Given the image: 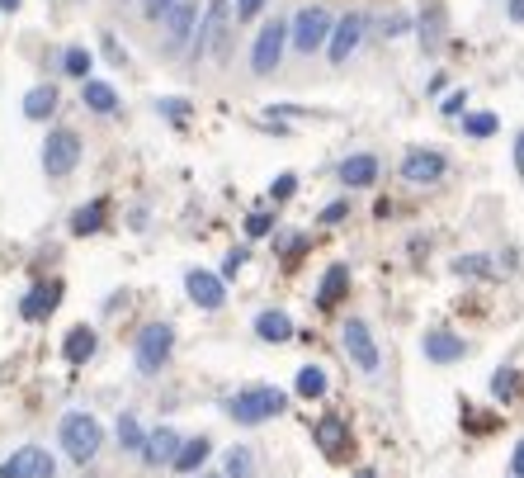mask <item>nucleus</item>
Instances as JSON below:
<instances>
[{"label": "nucleus", "mask_w": 524, "mask_h": 478, "mask_svg": "<svg viewBox=\"0 0 524 478\" xmlns=\"http://www.w3.org/2000/svg\"><path fill=\"white\" fill-rule=\"evenodd\" d=\"M156 114L165 119V124H189L194 104H189V100H156Z\"/></svg>", "instance_id": "nucleus-32"}, {"label": "nucleus", "mask_w": 524, "mask_h": 478, "mask_svg": "<svg viewBox=\"0 0 524 478\" xmlns=\"http://www.w3.org/2000/svg\"><path fill=\"white\" fill-rule=\"evenodd\" d=\"M255 336L270 341V346H284V341H293V318H288L284 308H265L255 312Z\"/></svg>", "instance_id": "nucleus-19"}, {"label": "nucleus", "mask_w": 524, "mask_h": 478, "mask_svg": "<svg viewBox=\"0 0 524 478\" xmlns=\"http://www.w3.org/2000/svg\"><path fill=\"white\" fill-rule=\"evenodd\" d=\"M439 34H444V19H439V10H435V5L421 10V48H425V52L439 48Z\"/></svg>", "instance_id": "nucleus-30"}, {"label": "nucleus", "mask_w": 524, "mask_h": 478, "mask_svg": "<svg viewBox=\"0 0 524 478\" xmlns=\"http://www.w3.org/2000/svg\"><path fill=\"white\" fill-rule=\"evenodd\" d=\"M463 104H467V95H463V90H449L439 109H444V114H463Z\"/></svg>", "instance_id": "nucleus-40"}, {"label": "nucleus", "mask_w": 524, "mask_h": 478, "mask_svg": "<svg viewBox=\"0 0 524 478\" xmlns=\"http://www.w3.org/2000/svg\"><path fill=\"white\" fill-rule=\"evenodd\" d=\"M316 445H322L326 459H350V450H354L350 427H345L340 417H322L316 421Z\"/></svg>", "instance_id": "nucleus-17"}, {"label": "nucleus", "mask_w": 524, "mask_h": 478, "mask_svg": "<svg viewBox=\"0 0 524 478\" xmlns=\"http://www.w3.org/2000/svg\"><path fill=\"white\" fill-rule=\"evenodd\" d=\"M223 478H255V455L246 445H232L223 455Z\"/></svg>", "instance_id": "nucleus-27"}, {"label": "nucleus", "mask_w": 524, "mask_h": 478, "mask_svg": "<svg viewBox=\"0 0 524 478\" xmlns=\"http://www.w3.org/2000/svg\"><path fill=\"white\" fill-rule=\"evenodd\" d=\"M180 445H185V436L175 431V427L147 431V441H142V464H147V469H171L175 455H180Z\"/></svg>", "instance_id": "nucleus-12"}, {"label": "nucleus", "mask_w": 524, "mask_h": 478, "mask_svg": "<svg viewBox=\"0 0 524 478\" xmlns=\"http://www.w3.org/2000/svg\"><path fill=\"white\" fill-rule=\"evenodd\" d=\"M336 175H340L345 189H368V185L378 181V157H374V152H350V157L336 166Z\"/></svg>", "instance_id": "nucleus-16"}, {"label": "nucleus", "mask_w": 524, "mask_h": 478, "mask_svg": "<svg viewBox=\"0 0 524 478\" xmlns=\"http://www.w3.org/2000/svg\"><path fill=\"white\" fill-rule=\"evenodd\" d=\"M345 294H350V266H330L326 280H322V289H316V304H322V308H336Z\"/></svg>", "instance_id": "nucleus-24"}, {"label": "nucleus", "mask_w": 524, "mask_h": 478, "mask_svg": "<svg viewBox=\"0 0 524 478\" xmlns=\"http://www.w3.org/2000/svg\"><path fill=\"white\" fill-rule=\"evenodd\" d=\"M345 213H350V204H345V199L326 204V209H322V227H326V223H345Z\"/></svg>", "instance_id": "nucleus-39"}, {"label": "nucleus", "mask_w": 524, "mask_h": 478, "mask_svg": "<svg viewBox=\"0 0 524 478\" xmlns=\"http://www.w3.org/2000/svg\"><path fill=\"white\" fill-rule=\"evenodd\" d=\"M185 294L194 298L199 308L217 312V308L227 304V280L213 275V270H203V266H194V270H185Z\"/></svg>", "instance_id": "nucleus-11"}, {"label": "nucleus", "mask_w": 524, "mask_h": 478, "mask_svg": "<svg viewBox=\"0 0 524 478\" xmlns=\"http://www.w3.org/2000/svg\"><path fill=\"white\" fill-rule=\"evenodd\" d=\"M421 351H425V360H435V365H459L467 355V341L459 332H430L421 341Z\"/></svg>", "instance_id": "nucleus-18"}, {"label": "nucleus", "mask_w": 524, "mask_h": 478, "mask_svg": "<svg viewBox=\"0 0 524 478\" xmlns=\"http://www.w3.org/2000/svg\"><path fill=\"white\" fill-rule=\"evenodd\" d=\"M284 412H288V393L270 389V384H251V389L227 398V417L237 421V427H260V421H274Z\"/></svg>", "instance_id": "nucleus-1"}, {"label": "nucleus", "mask_w": 524, "mask_h": 478, "mask_svg": "<svg viewBox=\"0 0 524 478\" xmlns=\"http://www.w3.org/2000/svg\"><path fill=\"white\" fill-rule=\"evenodd\" d=\"M496 128H501V119H496L491 109H477V114H463V133H467V138H496Z\"/></svg>", "instance_id": "nucleus-29"}, {"label": "nucleus", "mask_w": 524, "mask_h": 478, "mask_svg": "<svg viewBox=\"0 0 524 478\" xmlns=\"http://www.w3.org/2000/svg\"><path fill=\"white\" fill-rule=\"evenodd\" d=\"M57 441H62V455L72 459V464H90L95 455H100V445H104L100 417H90V412H66L62 427H57Z\"/></svg>", "instance_id": "nucleus-2"}, {"label": "nucleus", "mask_w": 524, "mask_h": 478, "mask_svg": "<svg viewBox=\"0 0 524 478\" xmlns=\"http://www.w3.org/2000/svg\"><path fill=\"white\" fill-rule=\"evenodd\" d=\"M100 227H104V199H90V204H80V209L72 213V232H76V237H95Z\"/></svg>", "instance_id": "nucleus-26"}, {"label": "nucleus", "mask_w": 524, "mask_h": 478, "mask_svg": "<svg viewBox=\"0 0 524 478\" xmlns=\"http://www.w3.org/2000/svg\"><path fill=\"white\" fill-rule=\"evenodd\" d=\"M95 351H100V336H95L90 327H72V332H66V341H62V355H66L72 365H86Z\"/></svg>", "instance_id": "nucleus-23"}, {"label": "nucleus", "mask_w": 524, "mask_h": 478, "mask_svg": "<svg viewBox=\"0 0 524 478\" xmlns=\"http://www.w3.org/2000/svg\"><path fill=\"white\" fill-rule=\"evenodd\" d=\"M340 346H345L350 365H354V370H360L364 379H374V374L383 370V355H378L374 327H368L364 318H345V327H340Z\"/></svg>", "instance_id": "nucleus-4"}, {"label": "nucleus", "mask_w": 524, "mask_h": 478, "mask_svg": "<svg viewBox=\"0 0 524 478\" xmlns=\"http://www.w3.org/2000/svg\"><path fill=\"white\" fill-rule=\"evenodd\" d=\"M171 5H175V0H142V15H147V19H161Z\"/></svg>", "instance_id": "nucleus-41"}, {"label": "nucleus", "mask_w": 524, "mask_h": 478, "mask_svg": "<svg viewBox=\"0 0 524 478\" xmlns=\"http://www.w3.org/2000/svg\"><path fill=\"white\" fill-rule=\"evenodd\" d=\"M444 171H449V157L444 152H430V147L402 157V181H411V185H435Z\"/></svg>", "instance_id": "nucleus-14"}, {"label": "nucleus", "mask_w": 524, "mask_h": 478, "mask_svg": "<svg viewBox=\"0 0 524 478\" xmlns=\"http://www.w3.org/2000/svg\"><path fill=\"white\" fill-rule=\"evenodd\" d=\"M241 266H246V247H237V251H227V261H223V280H232V275H241Z\"/></svg>", "instance_id": "nucleus-38"}, {"label": "nucleus", "mask_w": 524, "mask_h": 478, "mask_svg": "<svg viewBox=\"0 0 524 478\" xmlns=\"http://www.w3.org/2000/svg\"><path fill=\"white\" fill-rule=\"evenodd\" d=\"M406 24H411L406 15H392L388 24H383V34H388V38H397V34H406Z\"/></svg>", "instance_id": "nucleus-42"}, {"label": "nucleus", "mask_w": 524, "mask_h": 478, "mask_svg": "<svg viewBox=\"0 0 524 478\" xmlns=\"http://www.w3.org/2000/svg\"><path fill=\"white\" fill-rule=\"evenodd\" d=\"M515 171L524 175V128H520V138H515Z\"/></svg>", "instance_id": "nucleus-45"}, {"label": "nucleus", "mask_w": 524, "mask_h": 478, "mask_svg": "<svg viewBox=\"0 0 524 478\" xmlns=\"http://www.w3.org/2000/svg\"><path fill=\"white\" fill-rule=\"evenodd\" d=\"M199 48L194 52H213L217 62L227 58V48H232V0H209L203 5V24H199Z\"/></svg>", "instance_id": "nucleus-6"}, {"label": "nucleus", "mask_w": 524, "mask_h": 478, "mask_svg": "<svg viewBox=\"0 0 524 478\" xmlns=\"http://www.w3.org/2000/svg\"><path fill=\"white\" fill-rule=\"evenodd\" d=\"M293 189H298V175H293V171H288V175H274V185H270V199H274V204H284L288 195H293Z\"/></svg>", "instance_id": "nucleus-36"}, {"label": "nucleus", "mask_w": 524, "mask_h": 478, "mask_svg": "<svg viewBox=\"0 0 524 478\" xmlns=\"http://www.w3.org/2000/svg\"><path fill=\"white\" fill-rule=\"evenodd\" d=\"M284 43H288V19H270L265 29L255 34L251 43V72L255 76H274V66L284 58Z\"/></svg>", "instance_id": "nucleus-9"}, {"label": "nucleus", "mask_w": 524, "mask_h": 478, "mask_svg": "<svg viewBox=\"0 0 524 478\" xmlns=\"http://www.w3.org/2000/svg\"><path fill=\"white\" fill-rule=\"evenodd\" d=\"M326 389H330V379L322 365H302L298 379H293V393L298 398H326Z\"/></svg>", "instance_id": "nucleus-25"}, {"label": "nucleus", "mask_w": 524, "mask_h": 478, "mask_svg": "<svg viewBox=\"0 0 524 478\" xmlns=\"http://www.w3.org/2000/svg\"><path fill=\"white\" fill-rule=\"evenodd\" d=\"M453 275H463V280L467 275H477V280L491 275V256H459V261H453Z\"/></svg>", "instance_id": "nucleus-33"}, {"label": "nucleus", "mask_w": 524, "mask_h": 478, "mask_svg": "<svg viewBox=\"0 0 524 478\" xmlns=\"http://www.w3.org/2000/svg\"><path fill=\"white\" fill-rule=\"evenodd\" d=\"M270 0H232V15H241V19H251V15H260Z\"/></svg>", "instance_id": "nucleus-37"}, {"label": "nucleus", "mask_w": 524, "mask_h": 478, "mask_svg": "<svg viewBox=\"0 0 524 478\" xmlns=\"http://www.w3.org/2000/svg\"><path fill=\"white\" fill-rule=\"evenodd\" d=\"M515 370H496L491 374V393H496V398H501V403H510V393H515Z\"/></svg>", "instance_id": "nucleus-35"}, {"label": "nucleus", "mask_w": 524, "mask_h": 478, "mask_svg": "<svg viewBox=\"0 0 524 478\" xmlns=\"http://www.w3.org/2000/svg\"><path fill=\"white\" fill-rule=\"evenodd\" d=\"M364 34H368V15H364V10H345V15L336 19V29H330V38H326V58L336 66L350 62L354 48L364 43Z\"/></svg>", "instance_id": "nucleus-8"}, {"label": "nucleus", "mask_w": 524, "mask_h": 478, "mask_svg": "<svg viewBox=\"0 0 524 478\" xmlns=\"http://www.w3.org/2000/svg\"><path fill=\"white\" fill-rule=\"evenodd\" d=\"M62 72L72 81H90V52L86 48H66L62 52Z\"/></svg>", "instance_id": "nucleus-31"}, {"label": "nucleus", "mask_w": 524, "mask_h": 478, "mask_svg": "<svg viewBox=\"0 0 524 478\" xmlns=\"http://www.w3.org/2000/svg\"><path fill=\"white\" fill-rule=\"evenodd\" d=\"M0 478H57V455H48L43 445H19L0 464Z\"/></svg>", "instance_id": "nucleus-10"}, {"label": "nucleus", "mask_w": 524, "mask_h": 478, "mask_svg": "<svg viewBox=\"0 0 524 478\" xmlns=\"http://www.w3.org/2000/svg\"><path fill=\"white\" fill-rule=\"evenodd\" d=\"M24 119H34V124H43V119L57 114V90L52 86H34V90H24Z\"/></svg>", "instance_id": "nucleus-22"}, {"label": "nucleus", "mask_w": 524, "mask_h": 478, "mask_svg": "<svg viewBox=\"0 0 524 478\" xmlns=\"http://www.w3.org/2000/svg\"><path fill=\"white\" fill-rule=\"evenodd\" d=\"M194 478H223V474H209V469H199V474H194Z\"/></svg>", "instance_id": "nucleus-48"}, {"label": "nucleus", "mask_w": 524, "mask_h": 478, "mask_svg": "<svg viewBox=\"0 0 524 478\" xmlns=\"http://www.w3.org/2000/svg\"><path fill=\"white\" fill-rule=\"evenodd\" d=\"M330 29H336V15H330L326 5H302L298 15H293V29H288L293 52H298V58H316V52L326 48Z\"/></svg>", "instance_id": "nucleus-3"}, {"label": "nucleus", "mask_w": 524, "mask_h": 478, "mask_svg": "<svg viewBox=\"0 0 524 478\" xmlns=\"http://www.w3.org/2000/svg\"><path fill=\"white\" fill-rule=\"evenodd\" d=\"M510 478H524V441L515 445V455H510Z\"/></svg>", "instance_id": "nucleus-43"}, {"label": "nucleus", "mask_w": 524, "mask_h": 478, "mask_svg": "<svg viewBox=\"0 0 524 478\" xmlns=\"http://www.w3.org/2000/svg\"><path fill=\"white\" fill-rule=\"evenodd\" d=\"M175 351V327L171 322H147L137 332V346H133V360H137V374H161L165 360Z\"/></svg>", "instance_id": "nucleus-5"}, {"label": "nucleus", "mask_w": 524, "mask_h": 478, "mask_svg": "<svg viewBox=\"0 0 524 478\" xmlns=\"http://www.w3.org/2000/svg\"><path fill=\"white\" fill-rule=\"evenodd\" d=\"M80 100H86V109H95V114H118V90L109 86V81H80Z\"/></svg>", "instance_id": "nucleus-21"}, {"label": "nucleus", "mask_w": 524, "mask_h": 478, "mask_svg": "<svg viewBox=\"0 0 524 478\" xmlns=\"http://www.w3.org/2000/svg\"><path fill=\"white\" fill-rule=\"evenodd\" d=\"M354 478H378V469H368V464H364V469H354Z\"/></svg>", "instance_id": "nucleus-47"}, {"label": "nucleus", "mask_w": 524, "mask_h": 478, "mask_svg": "<svg viewBox=\"0 0 524 478\" xmlns=\"http://www.w3.org/2000/svg\"><path fill=\"white\" fill-rule=\"evenodd\" d=\"M80 166V133L76 128H52L43 143V171L52 181H66Z\"/></svg>", "instance_id": "nucleus-7"}, {"label": "nucleus", "mask_w": 524, "mask_h": 478, "mask_svg": "<svg viewBox=\"0 0 524 478\" xmlns=\"http://www.w3.org/2000/svg\"><path fill=\"white\" fill-rule=\"evenodd\" d=\"M209 455H213V441H209V436H189L171 469H175V474H199L203 464H209Z\"/></svg>", "instance_id": "nucleus-20"}, {"label": "nucleus", "mask_w": 524, "mask_h": 478, "mask_svg": "<svg viewBox=\"0 0 524 478\" xmlns=\"http://www.w3.org/2000/svg\"><path fill=\"white\" fill-rule=\"evenodd\" d=\"M62 280H38L29 294H24V304H19V318L24 322H48L52 312H57V304H62Z\"/></svg>", "instance_id": "nucleus-13"}, {"label": "nucleus", "mask_w": 524, "mask_h": 478, "mask_svg": "<svg viewBox=\"0 0 524 478\" xmlns=\"http://www.w3.org/2000/svg\"><path fill=\"white\" fill-rule=\"evenodd\" d=\"M142 441H147L142 421H137L133 412H123V417H118V445L128 450V455H142Z\"/></svg>", "instance_id": "nucleus-28"}, {"label": "nucleus", "mask_w": 524, "mask_h": 478, "mask_svg": "<svg viewBox=\"0 0 524 478\" xmlns=\"http://www.w3.org/2000/svg\"><path fill=\"white\" fill-rule=\"evenodd\" d=\"M194 19H199V0H175V5L161 15L165 43H171V48H185L189 38H194Z\"/></svg>", "instance_id": "nucleus-15"}, {"label": "nucleus", "mask_w": 524, "mask_h": 478, "mask_svg": "<svg viewBox=\"0 0 524 478\" xmlns=\"http://www.w3.org/2000/svg\"><path fill=\"white\" fill-rule=\"evenodd\" d=\"M505 15L510 24H524V0H505Z\"/></svg>", "instance_id": "nucleus-44"}, {"label": "nucleus", "mask_w": 524, "mask_h": 478, "mask_svg": "<svg viewBox=\"0 0 524 478\" xmlns=\"http://www.w3.org/2000/svg\"><path fill=\"white\" fill-rule=\"evenodd\" d=\"M0 10H5V15H15V10H19V0H0Z\"/></svg>", "instance_id": "nucleus-46"}, {"label": "nucleus", "mask_w": 524, "mask_h": 478, "mask_svg": "<svg viewBox=\"0 0 524 478\" xmlns=\"http://www.w3.org/2000/svg\"><path fill=\"white\" fill-rule=\"evenodd\" d=\"M270 227H274V213H270V209H260V213H251V218H246V237H251V242L270 237Z\"/></svg>", "instance_id": "nucleus-34"}]
</instances>
